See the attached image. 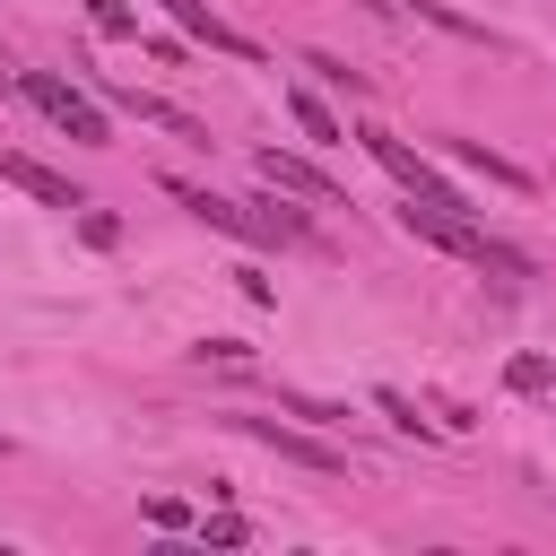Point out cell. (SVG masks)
Instances as JSON below:
<instances>
[{
  "label": "cell",
  "mask_w": 556,
  "mask_h": 556,
  "mask_svg": "<svg viewBox=\"0 0 556 556\" xmlns=\"http://www.w3.org/2000/svg\"><path fill=\"white\" fill-rule=\"evenodd\" d=\"M374 408H382V417H391V426H400V434H417V443H426V434H434V426H426V417H417V400H408V391H374Z\"/></svg>",
  "instance_id": "11"
},
{
  "label": "cell",
  "mask_w": 556,
  "mask_h": 556,
  "mask_svg": "<svg viewBox=\"0 0 556 556\" xmlns=\"http://www.w3.org/2000/svg\"><path fill=\"white\" fill-rule=\"evenodd\" d=\"M104 96H113L122 113H139V122H156V130H174V139H208V130H200V122H191L182 104H165V96H148V87H104Z\"/></svg>",
  "instance_id": "8"
},
{
  "label": "cell",
  "mask_w": 556,
  "mask_h": 556,
  "mask_svg": "<svg viewBox=\"0 0 556 556\" xmlns=\"http://www.w3.org/2000/svg\"><path fill=\"white\" fill-rule=\"evenodd\" d=\"M0 452H9V434H0Z\"/></svg>",
  "instance_id": "19"
},
{
  "label": "cell",
  "mask_w": 556,
  "mask_h": 556,
  "mask_svg": "<svg viewBox=\"0 0 556 556\" xmlns=\"http://www.w3.org/2000/svg\"><path fill=\"white\" fill-rule=\"evenodd\" d=\"M200 226H217V235H235V243H304L313 235V217L304 208H243V200H226V191H200V182H165Z\"/></svg>",
  "instance_id": "1"
},
{
  "label": "cell",
  "mask_w": 556,
  "mask_h": 556,
  "mask_svg": "<svg viewBox=\"0 0 556 556\" xmlns=\"http://www.w3.org/2000/svg\"><path fill=\"white\" fill-rule=\"evenodd\" d=\"M200 539H208V547H243V539H252V530H243V521H235V513H217V521H200Z\"/></svg>",
  "instance_id": "18"
},
{
  "label": "cell",
  "mask_w": 556,
  "mask_h": 556,
  "mask_svg": "<svg viewBox=\"0 0 556 556\" xmlns=\"http://www.w3.org/2000/svg\"><path fill=\"white\" fill-rule=\"evenodd\" d=\"M191 356H200V365H252V348H243V339H200Z\"/></svg>",
  "instance_id": "16"
},
{
  "label": "cell",
  "mask_w": 556,
  "mask_h": 556,
  "mask_svg": "<svg viewBox=\"0 0 556 556\" xmlns=\"http://www.w3.org/2000/svg\"><path fill=\"white\" fill-rule=\"evenodd\" d=\"M504 382H513V391H547V382H556V365H547V356H513V365H504Z\"/></svg>",
  "instance_id": "14"
},
{
  "label": "cell",
  "mask_w": 556,
  "mask_h": 556,
  "mask_svg": "<svg viewBox=\"0 0 556 556\" xmlns=\"http://www.w3.org/2000/svg\"><path fill=\"white\" fill-rule=\"evenodd\" d=\"M278 408H287V417H304V426H321V434L348 417V408H330V400H304V391H278Z\"/></svg>",
  "instance_id": "13"
},
{
  "label": "cell",
  "mask_w": 556,
  "mask_h": 556,
  "mask_svg": "<svg viewBox=\"0 0 556 556\" xmlns=\"http://www.w3.org/2000/svg\"><path fill=\"white\" fill-rule=\"evenodd\" d=\"M252 165H261V182H269V191H295V200H321V208H339V182H330L321 165H304V156H278V148H261Z\"/></svg>",
  "instance_id": "6"
},
{
  "label": "cell",
  "mask_w": 556,
  "mask_h": 556,
  "mask_svg": "<svg viewBox=\"0 0 556 556\" xmlns=\"http://www.w3.org/2000/svg\"><path fill=\"white\" fill-rule=\"evenodd\" d=\"M0 182H17V191H26V200H43V208H87V200H78V182H70V174H52V165H35L26 148H0Z\"/></svg>",
  "instance_id": "5"
},
{
  "label": "cell",
  "mask_w": 556,
  "mask_h": 556,
  "mask_svg": "<svg viewBox=\"0 0 556 556\" xmlns=\"http://www.w3.org/2000/svg\"><path fill=\"white\" fill-rule=\"evenodd\" d=\"M304 70H313V78H330V87H348V96H365V78H356L348 61H330V52H304Z\"/></svg>",
  "instance_id": "15"
},
{
  "label": "cell",
  "mask_w": 556,
  "mask_h": 556,
  "mask_svg": "<svg viewBox=\"0 0 556 556\" xmlns=\"http://www.w3.org/2000/svg\"><path fill=\"white\" fill-rule=\"evenodd\" d=\"M0 556H9V547H0Z\"/></svg>",
  "instance_id": "20"
},
{
  "label": "cell",
  "mask_w": 556,
  "mask_h": 556,
  "mask_svg": "<svg viewBox=\"0 0 556 556\" xmlns=\"http://www.w3.org/2000/svg\"><path fill=\"white\" fill-rule=\"evenodd\" d=\"M148 521H156V530H191V504H182V495H148Z\"/></svg>",
  "instance_id": "17"
},
{
  "label": "cell",
  "mask_w": 556,
  "mask_h": 556,
  "mask_svg": "<svg viewBox=\"0 0 556 556\" xmlns=\"http://www.w3.org/2000/svg\"><path fill=\"white\" fill-rule=\"evenodd\" d=\"M156 9H165V17H174V26L191 35V43H208V52H235V61H252V35H235V26H226V17L208 9V0H156Z\"/></svg>",
  "instance_id": "7"
},
{
  "label": "cell",
  "mask_w": 556,
  "mask_h": 556,
  "mask_svg": "<svg viewBox=\"0 0 556 556\" xmlns=\"http://www.w3.org/2000/svg\"><path fill=\"white\" fill-rule=\"evenodd\" d=\"M365 148H374V165H382V174H391L408 200H434V208H460V217H469V200H460V191H452V182H443V174H434V165H426L408 139H391V130H365Z\"/></svg>",
  "instance_id": "3"
},
{
  "label": "cell",
  "mask_w": 556,
  "mask_h": 556,
  "mask_svg": "<svg viewBox=\"0 0 556 556\" xmlns=\"http://www.w3.org/2000/svg\"><path fill=\"white\" fill-rule=\"evenodd\" d=\"M452 156H460V165H478V174H486V182H504V191H530V174H521L513 156H495L486 139H452Z\"/></svg>",
  "instance_id": "10"
},
{
  "label": "cell",
  "mask_w": 556,
  "mask_h": 556,
  "mask_svg": "<svg viewBox=\"0 0 556 556\" xmlns=\"http://www.w3.org/2000/svg\"><path fill=\"white\" fill-rule=\"evenodd\" d=\"M87 17H96V35H113V43H130V35H139V17H130L122 0H87Z\"/></svg>",
  "instance_id": "12"
},
{
  "label": "cell",
  "mask_w": 556,
  "mask_h": 556,
  "mask_svg": "<svg viewBox=\"0 0 556 556\" xmlns=\"http://www.w3.org/2000/svg\"><path fill=\"white\" fill-rule=\"evenodd\" d=\"M17 87H26V104L43 113V122H61L78 148H104L113 139V122H104V104L78 87V78H61V70H17Z\"/></svg>",
  "instance_id": "2"
},
{
  "label": "cell",
  "mask_w": 556,
  "mask_h": 556,
  "mask_svg": "<svg viewBox=\"0 0 556 556\" xmlns=\"http://www.w3.org/2000/svg\"><path fill=\"white\" fill-rule=\"evenodd\" d=\"M235 426H243L252 443H269L278 460H295V469H321V478H339V469H348V452H339V443H321V426L304 434V426H278V417H243V408H235Z\"/></svg>",
  "instance_id": "4"
},
{
  "label": "cell",
  "mask_w": 556,
  "mask_h": 556,
  "mask_svg": "<svg viewBox=\"0 0 556 556\" xmlns=\"http://www.w3.org/2000/svg\"><path fill=\"white\" fill-rule=\"evenodd\" d=\"M287 113H295V130H304V139H313V148H339V139H348V130H339V113H330V104H321V96H304V87H295V96H287Z\"/></svg>",
  "instance_id": "9"
}]
</instances>
